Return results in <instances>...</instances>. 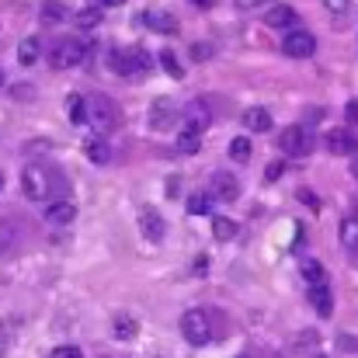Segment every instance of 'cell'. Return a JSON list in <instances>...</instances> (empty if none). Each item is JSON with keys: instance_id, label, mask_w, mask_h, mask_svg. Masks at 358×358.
Wrapping results in <instances>:
<instances>
[{"instance_id": "6", "label": "cell", "mask_w": 358, "mask_h": 358, "mask_svg": "<svg viewBox=\"0 0 358 358\" xmlns=\"http://www.w3.org/2000/svg\"><path fill=\"white\" fill-rule=\"evenodd\" d=\"M112 70L122 73V77H132V73H146L150 70V56L143 49H115L112 52Z\"/></svg>"}, {"instance_id": "21", "label": "cell", "mask_w": 358, "mask_h": 358, "mask_svg": "<svg viewBox=\"0 0 358 358\" xmlns=\"http://www.w3.org/2000/svg\"><path fill=\"white\" fill-rule=\"evenodd\" d=\"M66 115L73 125H84L87 122V101L80 98V94H73V98H66Z\"/></svg>"}, {"instance_id": "35", "label": "cell", "mask_w": 358, "mask_h": 358, "mask_svg": "<svg viewBox=\"0 0 358 358\" xmlns=\"http://www.w3.org/2000/svg\"><path fill=\"white\" fill-rule=\"evenodd\" d=\"M299 199H303V202H306V206H310L313 213H320V199H317V195H313L310 188H303V192H299Z\"/></svg>"}, {"instance_id": "16", "label": "cell", "mask_w": 358, "mask_h": 358, "mask_svg": "<svg viewBox=\"0 0 358 358\" xmlns=\"http://www.w3.org/2000/svg\"><path fill=\"white\" fill-rule=\"evenodd\" d=\"M84 153H87V160H91V164H108V160H112V146H108L101 136L84 139Z\"/></svg>"}, {"instance_id": "28", "label": "cell", "mask_w": 358, "mask_h": 358, "mask_svg": "<svg viewBox=\"0 0 358 358\" xmlns=\"http://www.w3.org/2000/svg\"><path fill=\"white\" fill-rule=\"evenodd\" d=\"M341 243L348 250H358V220H345L341 223Z\"/></svg>"}, {"instance_id": "18", "label": "cell", "mask_w": 358, "mask_h": 358, "mask_svg": "<svg viewBox=\"0 0 358 358\" xmlns=\"http://www.w3.org/2000/svg\"><path fill=\"white\" fill-rule=\"evenodd\" d=\"M243 129L247 132H268L271 129V112L268 108H247L243 112Z\"/></svg>"}, {"instance_id": "27", "label": "cell", "mask_w": 358, "mask_h": 358, "mask_svg": "<svg viewBox=\"0 0 358 358\" xmlns=\"http://www.w3.org/2000/svg\"><path fill=\"white\" fill-rule=\"evenodd\" d=\"M101 21V7H87V10H77L73 14V24L77 28H94Z\"/></svg>"}, {"instance_id": "23", "label": "cell", "mask_w": 358, "mask_h": 358, "mask_svg": "<svg viewBox=\"0 0 358 358\" xmlns=\"http://www.w3.org/2000/svg\"><path fill=\"white\" fill-rule=\"evenodd\" d=\"M178 150H181V153H188V157H192V153H199V150H202V132L185 129V132H181V139H178Z\"/></svg>"}, {"instance_id": "4", "label": "cell", "mask_w": 358, "mask_h": 358, "mask_svg": "<svg viewBox=\"0 0 358 358\" xmlns=\"http://www.w3.org/2000/svg\"><path fill=\"white\" fill-rule=\"evenodd\" d=\"M282 52L289 59H310L317 52V35L306 28H289V35L282 38Z\"/></svg>"}, {"instance_id": "25", "label": "cell", "mask_w": 358, "mask_h": 358, "mask_svg": "<svg viewBox=\"0 0 358 358\" xmlns=\"http://www.w3.org/2000/svg\"><path fill=\"white\" fill-rule=\"evenodd\" d=\"M250 153H254V150H250V139H247V136H237V139L230 143V157H234L237 164H247Z\"/></svg>"}, {"instance_id": "10", "label": "cell", "mask_w": 358, "mask_h": 358, "mask_svg": "<svg viewBox=\"0 0 358 358\" xmlns=\"http://www.w3.org/2000/svg\"><path fill=\"white\" fill-rule=\"evenodd\" d=\"M77 220V202L73 199H52L49 206H45V223H52V227H70Z\"/></svg>"}, {"instance_id": "39", "label": "cell", "mask_w": 358, "mask_h": 358, "mask_svg": "<svg viewBox=\"0 0 358 358\" xmlns=\"http://www.w3.org/2000/svg\"><path fill=\"white\" fill-rule=\"evenodd\" d=\"M94 3H98V7H122L125 0H94Z\"/></svg>"}, {"instance_id": "1", "label": "cell", "mask_w": 358, "mask_h": 358, "mask_svg": "<svg viewBox=\"0 0 358 358\" xmlns=\"http://www.w3.org/2000/svg\"><path fill=\"white\" fill-rule=\"evenodd\" d=\"M21 188L31 202H52L56 192H63V178H56V171H49L45 164H28L21 174Z\"/></svg>"}, {"instance_id": "30", "label": "cell", "mask_w": 358, "mask_h": 358, "mask_svg": "<svg viewBox=\"0 0 358 358\" xmlns=\"http://www.w3.org/2000/svg\"><path fill=\"white\" fill-rule=\"evenodd\" d=\"M188 213H192V216H209V195H202V192L192 195V199H188Z\"/></svg>"}, {"instance_id": "12", "label": "cell", "mask_w": 358, "mask_h": 358, "mask_svg": "<svg viewBox=\"0 0 358 358\" xmlns=\"http://www.w3.org/2000/svg\"><path fill=\"white\" fill-rule=\"evenodd\" d=\"M264 21H268V28H296V7L271 3V7L264 10Z\"/></svg>"}, {"instance_id": "14", "label": "cell", "mask_w": 358, "mask_h": 358, "mask_svg": "<svg viewBox=\"0 0 358 358\" xmlns=\"http://www.w3.org/2000/svg\"><path fill=\"white\" fill-rule=\"evenodd\" d=\"M153 31H164V35H178V17L174 14H167V10H146V17H143Z\"/></svg>"}, {"instance_id": "9", "label": "cell", "mask_w": 358, "mask_h": 358, "mask_svg": "<svg viewBox=\"0 0 358 358\" xmlns=\"http://www.w3.org/2000/svg\"><path fill=\"white\" fill-rule=\"evenodd\" d=\"M324 146H327L331 153H338V157H355L358 153V139L352 129H331V132L324 136Z\"/></svg>"}, {"instance_id": "7", "label": "cell", "mask_w": 358, "mask_h": 358, "mask_svg": "<svg viewBox=\"0 0 358 358\" xmlns=\"http://www.w3.org/2000/svg\"><path fill=\"white\" fill-rule=\"evenodd\" d=\"M209 192L216 202H237L240 199V181L230 171H213L209 174Z\"/></svg>"}, {"instance_id": "22", "label": "cell", "mask_w": 358, "mask_h": 358, "mask_svg": "<svg viewBox=\"0 0 358 358\" xmlns=\"http://www.w3.org/2000/svg\"><path fill=\"white\" fill-rule=\"evenodd\" d=\"M237 223L234 220H227V216H213V237L216 240H234L237 237Z\"/></svg>"}, {"instance_id": "19", "label": "cell", "mask_w": 358, "mask_h": 358, "mask_svg": "<svg viewBox=\"0 0 358 358\" xmlns=\"http://www.w3.org/2000/svg\"><path fill=\"white\" fill-rule=\"evenodd\" d=\"M42 59V42L38 38H24L21 45H17V63L21 66H35Z\"/></svg>"}, {"instance_id": "37", "label": "cell", "mask_w": 358, "mask_h": 358, "mask_svg": "<svg viewBox=\"0 0 358 358\" xmlns=\"http://www.w3.org/2000/svg\"><path fill=\"white\" fill-rule=\"evenodd\" d=\"M338 341H341V352H358V341L352 338V334H341Z\"/></svg>"}, {"instance_id": "33", "label": "cell", "mask_w": 358, "mask_h": 358, "mask_svg": "<svg viewBox=\"0 0 358 358\" xmlns=\"http://www.w3.org/2000/svg\"><path fill=\"white\" fill-rule=\"evenodd\" d=\"M282 171H285V164H282V160L268 164V167H264V181H268V185H271V181H278V178H282Z\"/></svg>"}, {"instance_id": "34", "label": "cell", "mask_w": 358, "mask_h": 358, "mask_svg": "<svg viewBox=\"0 0 358 358\" xmlns=\"http://www.w3.org/2000/svg\"><path fill=\"white\" fill-rule=\"evenodd\" d=\"M324 7H327V10L334 14V17H341V14H345V10L352 7V0H324Z\"/></svg>"}, {"instance_id": "40", "label": "cell", "mask_w": 358, "mask_h": 358, "mask_svg": "<svg viewBox=\"0 0 358 358\" xmlns=\"http://www.w3.org/2000/svg\"><path fill=\"white\" fill-rule=\"evenodd\" d=\"M352 174H355V181H358V153L352 157Z\"/></svg>"}, {"instance_id": "42", "label": "cell", "mask_w": 358, "mask_h": 358, "mask_svg": "<svg viewBox=\"0 0 358 358\" xmlns=\"http://www.w3.org/2000/svg\"><path fill=\"white\" fill-rule=\"evenodd\" d=\"M0 87H3V70H0Z\"/></svg>"}, {"instance_id": "43", "label": "cell", "mask_w": 358, "mask_h": 358, "mask_svg": "<svg viewBox=\"0 0 358 358\" xmlns=\"http://www.w3.org/2000/svg\"><path fill=\"white\" fill-rule=\"evenodd\" d=\"M0 188H3V174H0Z\"/></svg>"}, {"instance_id": "29", "label": "cell", "mask_w": 358, "mask_h": 358, "mask_svg": "<svg viewBox=\"0 0 358 358\" xmlns=\"http://www.w3.org/2000/svg\"><path fill=\"white\" fill-rule=\"evenodd\" d=\"M160 63H164V70H167L174 80H181V77H185V66L178 63V56H174L171 49H164V52H160Z\"/></svg>"}, {"instance_id": "38", "label": "cell", "mask_w": 358, "mask_h": 358, "mask_svg": "<svg viewBox=\"0 0 358 358\" xmlns=\"http://www.w3.org/2000/svg\"><path fill=\"white\" fill-rule=\"evenodd\" d=\"M345 119L352 122V125H358V101H348V105H345Z\"/></svg>"}, {"instance_id": "5", "label": "cell", "mask_w": 358, "mask_h": 358, "mask_svg": "<svg viewBox=\"0 0 358 358\" xmlns=\"http://www.w3.org/2000/svg\"><path fill=\"white\" fill-rule=\"evenodd\" d=\"M278 146H282L285 157H306L313 150V139H310V132L303 125H289V129L278 132Z\"/></svg>"}, {"instance_id": "15", "label": "cell", "mask_w": 358, "mask_h": 358, "mask_svg": "<svg viewBox=\"0 0 358 358\" xmlns=\"http://www.w3.org/2000/svg\"><path fill=\"white\" fill-rule=\"evenodd\" d=\"M310 303H313V310H317L320 317H331V313H334V299H331V289H327V282H320V285H310Z\"/></svg>"}, {"instance_id": "17", "label": "cell", "mask_w": 358, "mask_h": 358, "mask_svg": "<svg viewBox=\"0 0 358 358\" xmlns=\"http://www.w3.org/2000/svg\"><path fill=\"white\" fill-rule=\"evenodd\" d=\"M209 122H213V115L206 112V105H202V101H195V105H188V108H185V129L202 132Z\"/></svg>"}, {"instance_id": "24", "label": "cell", "mask_w": 358, "mask_h": 358, "mask_svg": "<svg viewBox=\"0 0 358 358\" xmlns=\"http://www.w3.org/2000/svg\"><path fill=\"white\" fill-rule=\"evenodd\" d=\"M139 334V324L132 320V317H115V338L119 341H129V338H136Z\"/></svg>"}, {"instance_id": "2", "label": "cell", "mask_w": 358, "mask_h": 358, "mask_svg": "<svg viewBox=\"0 0 358 358\" xmlns=\"http://www.w3.org/2000/svg\"><path fill=\"white\" fill-rule=\"evenodd\" d=\"M181 334H185V341H188V345L206 348V345L213 341V324H209V313H206V310H188V313L181 317Z\"/></svg>"}, {"instance_id": "3", "label": "cell", "mask_w": 358, "mask_h": 358, "mask_svg": "<svg viewBox=\"0 0 358 358\" xmlns=\"http://www.w3.org/2000/svg\"><path fill=\"white\" fill-rule=\"evenodd\" d=\"M49 63H52L56 70H70V66L87 63V42H80V38H63V42H56L52 52H49Z\"/></svg>"}, {"instance_id": "32", "label": "cell", "mask_w": 358, "mask_h": 358, "mask_svg": "<svg viewBox=\"0 0 358 358\" xmlns=\"http://www.w3.org/2000/svg\"><path fill=\"white\" fill-rule=\"evenodd\" d=\"M10 243H14V227L7 220H0V250H7Z\"/></svg>"}, {"instance_id": "20", "label": "cell", "mask_w": 358, "mask_h": 358, "mask_svg": "<svg viewBox=\"0 0 358 358\" xmlns=\"http://www.w3.org/2000/svg\"><path fill=\"white\" fill-rule=\"evenodd\" d=\"M299 271H303V278H306L310 285H320V282H327V275H324V264H320L317 257H303V261H299Z\"/></svg>"}, {"instance_id": "11", "label": "cell", "mask_w": 358, "mask_h": 358, "mask_svg": "<svg viewBox=\"0 0 358 358\" xmlns=\"http://www.w3.org/2000/svg\"><path fill=\"white\" fill-rule=\"evenodd\" d=\"M178 119H181V112H178V105H174L171 98H160V101H153V108H150V125H153L157 132L171 129V125H174Z\"/></svg>"}, {"instance_id": "31", "label": "cell", "mask_w": 358, "mask_h": 358, "mask_svg": "<svg viewBox=\"0 0 358 358\" xmlns=\"http://www.w3.org/2000/svg\"><path fill=\"white\" fill-rule=\"evenodd\" d=\"M52 358H84V352L77 345H59V348H52Z\"/></svg>"}, {"instance_id": "26", "label": "cell", "mask_w": 358, "mask_h": 358, "mask_svg": "<svg viewBox=\"0 0 358 358\" xmlns=\"http://www.w3.org/2000/svg\"><path fill=\"white\" fill-rule=\"evenodd\" d=\"M63 17H66V7H63L59 0H49V3L42 7V21H45V24H59Z\"/></svg>"}, {"instance_id": "8", "label": "cell", "mask_w": 358, "mask_h": 358, "mask_svg": "<svg viewBox=\"0 0 358 358\" xmlns=\"http://www.w3.org/2000/svg\"><path fill=\"white\" fill-rule=\"evenodd\" d=\"M87 122H94L98 129H112V125H119V108L108 101V98H91L87 101Z\"/></svg>"}, {"instance_id": "41", "label": "cell", "mask_w": 358, "mask_h": 358, "mask_svg": "<svg viewBox=\"0 0 358 358\" xmlns=\"http://www.w3.org/2000/svg\"><path fill=\"white\" fill-rule=\"evenodd\" d=\"M195 3H199V7H213V0H195Z\"/></svg>"}, {"instance_id": "36", "label": "cell", "mask_w": 358, "mask_h": 358, "mask_svg": "<svg viewBox=\"0 0 358 358\" xmlns=\"http://www.w3.org/2000/svg\"><path fill=\"white\" fill-rule=\"evenodd\" d=\"M234 3H237L240 10H257V7H268L271 0H234Z\"/></svg>"}, {"instance_id": "13", "label": "cell", "mask_w": 358, "mask_h": 358, "mask_svg": "<svg viewBox=\"0 0 358 358\" xmlns=\"http://www.w3.org/2000/svg\"><path fill=\"white\" fill-rule=\"evenodd\" d=\"M139 230H143V237L146 240H164V220L157 216V209H143L139 213Z\"/></svg>"}]
</instances>
